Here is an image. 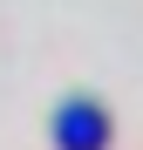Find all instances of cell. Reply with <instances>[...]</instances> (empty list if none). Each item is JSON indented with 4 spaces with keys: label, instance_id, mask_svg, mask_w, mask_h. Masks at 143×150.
Listing matches in <instances>:
<instances>
[{
    "label": "cell",
    "instance_id": "cell-1",
    "mask_svg": "<svg viewBox=\"0 0 143 150\" xmlns=\"http://www.w3.org/2000/svg\"><path fill=\"white\" fill-rule=\"evenodd\" d=\"M55 143L61 150H102L109 143V116H102V103H61L55 109Z\"/></svg>",
    "mask_w": 143,
    "mask_h": 150
}]
</instances>
